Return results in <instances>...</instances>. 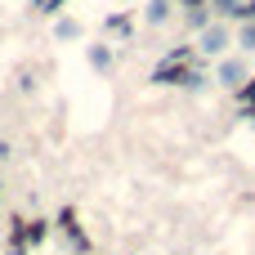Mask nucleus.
Listing matches in <instances>:
<instances>
[{"label":"nucleus","instance_id":"10","mask_svg":"<svg viewBox=\"0 0 255 255\" xmlns=\"http://www.w3.org/2000/svg\"><path fill=\"white\" fill-rule=\"evenodd\" d=\"M238 49L255 54V22H238Z\"/></svg>","mask_w":255,"mask_h":255},{"label":"nucleus","instance_id":"5","mask_svg":"<svg viewBox=\"0 0 255 255\" xmlns=\"http://www.w3.org/2000/svg\"><path fill=\"white\" fill-rule=\"evenodd\" d=\"M175 13V0H148V9H143V22H152V27H161L166 18Z\"/></svg>","mask_w":255,"mask_h":255},{"label":"nucleus","instance_id":"8","mask_svg":"<svg viewBox=\"0 0 255 255\" xmlns=\"http://www.w3.org/2000/svg\"><path fill=\"white\" fill-rule=\"evenodd\" d=\"M206 85H211V76L202 72V63H193V72H188V81H184V90H193V94H202Z\"/></svg>","mask_w":255,"mask_h":255},{"label":"nucleus","instance_id":"16","mask_svg":"<svg viewBox=\"0 0 255 255\" xmlns=\"http://www.w3.org/2000/svg\"><path fill=\"white\" fill-rule=\"evenodd\" d=\"M27 4H31V9H40V0H27Z\"/></svg>","mask_w":255,"mask_h":255},{"label":"nucleus","instance_id":"13","mask_svg":"<svg viewBox=\"0 0 255 255\" xmlns=\"http://www.w3.org/2000/svg\"><path fill=\"white\" fill-rule=\"evenodd\" d=\"M238 22H255V0H242V13H238Z\"/></svg>","mask_w":255,"mask_h":255},{"label":"nucleus","instance_id":"11","mask_svg":"<svg viewBox=\"0 0 255 255\" xmlns=\"http://www.w3.org/2000/svg\"><path fill=\"white\" fill-rule=\"evenodd\" d=\"M238 108H255V76L242 85V90H238Z\"/></svg>","mask_w":255,"mask_h":255},{"label":"nucleus","instance_id":"12","mask_svg":"<svg viewBox=\"0 0 255 255\" xmlns=\"http://www.w3.org/2000/svg\"><path fill=\"white\" fill-rule=\"evenodd\" d=\"M63 4H67V0H40V13L54 18V13H63Z\"/></svg>","mask_w":255,"mask_h":255},{"label":"nucleus","instance_id":"9","mask_svg":"<svg viewBox=\"0 0 255 255\" xmlns=\"http://www.w3.org/2000/svg\"><path fill=\"white\" fill-rule=\"evenodd\" d=\"M211 13H220V18H233V22H238L242 0H211Z\"/></svg>","mask_w":255,"mask_h":255},{"label":"nucleus","instance_id":"4","mask_svg":"<svg viewBox=\"0 0 255 255\" xmlns=\"http://www.w3.org/2000/svg\"><path fill=\"white\" fill-rule=\"evenodd\" d=\"M85 63L94 72H108L112 67V45H85Z\"/></svg>","mask_w":255,"mask_h":255},{"label":"nucleus","instance_id":"2","mask_svg":"<svg viewBox=\"0 0 255 255\" xmlns=\"http://www.w3.org/2000/svg\"><path fill=\"white\" fill-rule=\"evenodd\" d=\"M215 81L220 85H229L233 94L251 81V67H247V58H220V67H215Z\"/></svg>","mask_w":255,"mask_h":255},{"label":"nucleus","instance_id":"14","mask_svg":"<svg viewBox=\"0 0 255 255\" xmlns=\"http://www.w3.org/2000/svg\"><path fill=\"white\" fill-rule=\"evenodd\" d=\"M238 117H242V121H251V126H255V108H238Z\"/></svg>","mask_w":255,"mask_h":255},{"label":"nucleus","instance_id":"1","mask_svg":"<svg viewBox=\"0 0 255 255\" xmlns=\"http://www.w3.org/2000/svg\"><path fill=\"white\" fill-rule=\"evenodd\" d=\"M229 45H233V31L224 22H211L206 31H197V54H206V58H224Z\"/></svg>","mask_w":255,"mask_h":255},{"label":"nucleus","instance_id":"6","mask_svg":"<svg viewBox=\"0 0 255 255\" xmlns=\"http://www.w3.org/2000/svg\"><path fill=\"white\" fill-rule=\"evenodd\" d=\"M103 27H108L112 36H126V40L134 36V22H130V13H108V18H103Z\"/></svg>","mask_w":255,"mask_h":255},{"label":"nucleus","instance_id":"15","mask_svg":"<svg viewBox=\"0 0 255 255\" xmlns=\"http://www.w3.org/2000/svg\"><path fill=\"white\" fill-rule=\"evenodd\" d=\"M0 157H9V143H4V139H0Z\"/></svg>","mask_w":255,"mask_h":255},{"label":"nucleus","instance_id":"7","mask_svg":"<svg viewBox=\"0 0 255 255\" xmlns=\"http://www.w3.org/2000/svg\"><path fill=\"white\" fill-rule=\"evenodd\" d=\"M184 22H188L193 31H206V27L215 22V18H211V4H202V9H188V13H184Z\"/></svg>","mask_w":255,"mask_h":255},{"label":"nucleus","instance_id":"3","mask_svg":"<svg viewBox=\"0 0 255 255\" xmlns=\"http://www.w3.org/2000/svg\"><path fill=\"white\" fill-rule=\"evenodd\" d=\"M81 31H85V27H81L76 18H67V13H63V18H54V40H63V45H67V40H81Z\"/></svg>","mask_w":255,"mask_h":255}]
</instances>
